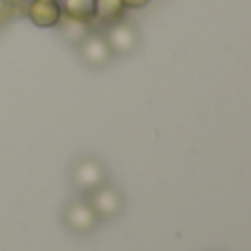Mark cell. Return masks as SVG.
Masks as SVG:
<instances>
[{
    "label": "cell",
    "instance_id": "cell-6",
    "mask_svg": "<svg viewBox=\"0 0 251 251\" xmlns=\"http://www.w3.org/2000/svg\"><path fill=\"white\" fill-rule=\"evenodd\" d=\"M29 13L31 22L35 26H42V29H49V26H55L62 18V7L57 0H31L29 2Z\"/></svg>",
    "mask_w": 251,
    "mask_h": 251
},
{
    "label": "cell",
    "instance_id": "cell-3",
    "mask_svg": "<svg viewBox=\"0 0 251 251\" xmlns=\"http://www.w3.org/2000/svg\"><path fill=\"white\" fill-rule=\"evenodd\" d=\"M62 221L69 227V231L84 236L95 231L100 218H97V214L93 212L86 201H69L64 207V214H62Z\"/></svg>",
    "mask_w": 251,
    "mask_h": 251
},
{
    "label": "cell",
    "instance_id": "cell-11",
    "mask_svg": "<svg viewBox=\"0 0 251 251\" xmlns=\"http://www.w3.org/2000/svg\"><path fill=\"white\" fill-rule=\"evenodd\" d=\"M2 9H4V0H0V13H2Z\"/></svg>",
    "mask_w": 251,
    "mask_h": 251
},
{
    "label": "cell",
    "instance_id": "cell-7",
    "mask_svg": "<svg viewBox=\"0 0 251 251\" xmlns=\"http://www.w3.org/2000/svg\"><path fill=\"white\" fill-rule=\"evenodd\" d=\"M62 16L73 18L77 22H93L95 20V0H64L60 4Z\"/></svg>",
    "mask_w": 251,
    "mask_h": 251
},
{
    "label": "cell",
    "instance_id": "cell-5",
    "mask_svg": "<svg viewBox=\"0 0 251 251\" xmlns=\"http://www.w3.org/2000/svg\"><path fill=\"white\" fill-rule=\"evenodd\" d=\"M77 53L88 66H95V69L106 66L110 62V55H113L110 47L106 44V40L95 33H88L86 38L77 44Z\"/></svg>",
    "mask_w": 251,
    "mask_h": 251
},
{
    "label": "cell",
    "instance_id": "cell-10",
    "mask_svg": "<svg viewBox=\"0 0 251 251\" xmlns=\"http://www.w3.org/2000/svg\"><path fill=\"white\" fill-rule=\"evenodd\" d=\"M124 7H130V9H139V7H146L150 0H122Z\"/></svg>",
    "mask_w": 251,
    "mask_h": 251
},
{
    "label": "cell",
    "instance_id": "cell-8",
    "mask_svg": "<svg viewBox=\"0 0 251 251\" xmlns=\"http://www.w3.org/2000/svg\"><path fill=\"white\" fill-rule=\"evenodd\" d=\"M55 26H60V35H62V38H64L66 42L75 44V47H77V44L82 42L88 33H91V29H88L86 22H77V20L66 18V16H62L60 22H57Z\"/></svg>",
    "mask_w": 251,
    "mask_h": 251
},
{
    "label": "cell",
    "instance_id": "cell-9",
    "mask_svg": "<svg viewBox=\"0 0 251 251\" xmlns=\"http://www.w3.org/2000/svg\"><path fill=\"white\" fill-rule=\"evenodd\" d=\"M124 2L122 0H95V18H100L106 25H115L124 18Z\"/></svg>",
    "mask_w": 251,
    "mask_h": 251
},
{
    "label": "cell",
    "instance_id": "cell-4",
    "mask_svg": "<svg viewBox=\"0 0 251 251\" xmlns=\"http://www.w3.org/2000/svg\"><path fill=\"white\" fill-rule=\"evenodd\" d=\"M106 44L110 47L113 53H119V55H126V53H132L139 44V33L137 26L130 25V22H115L110 25V29L106 31Z\"/></svg>",
    "mask_w": 251,
    "mask_h": 251
},
{
    "label": "cell",
    "instance_id": "cell-2",
    "mask_svg": "<svg viewBox=\"0 0 251 251\" xmlns=\"http://www.w3.org/2000/svg\"><path fill=\"white\" fill-rule=\"evenodd\" d=\"M86 203L91 205V209L97 214V218H115V216H119L124 209V196L115 185L104 183V185L88 192Z\"/></svg>",
    "mask_w": 251,
    "mask_h": 251
},
{
    "label": "cell",
    "instance_id": "cell-1",
    "mask_svg": "<svg viewBox=\"0 0 251 251\" xmlns=\"http://www.w3.org/2000/svg\"><path fill=\"white\" fill-rule=\"evenodd\" d=\"M71 181L79 190L91 192L106 183V168L95 156H82L71 165Z\"/></svg>",
    "mask_w": 251,
    "mask_h": 251
}]
</instances>
